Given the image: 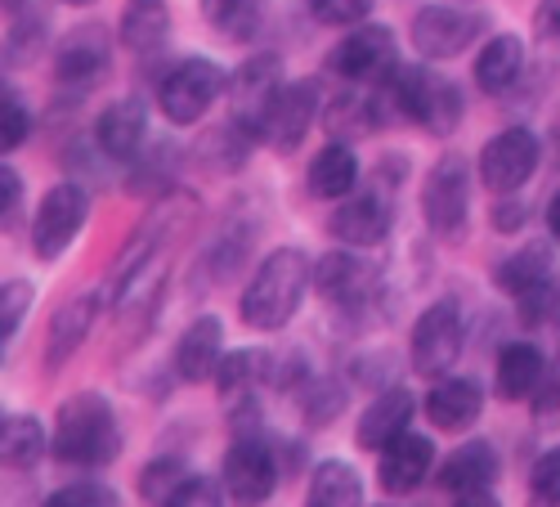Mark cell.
<instances>
[{"label": "cell", "mask_w": 560, "mask_h": 507, "mask_svg": "<svg viewBox=\"0 0 560 507\" xmlns=\"http://www.w3.org/2000/svg\"><path fill=\"white\" fill-rule=\"evenodd\" d=\"M538 413H560V359L556 368L542 378V400H538Z\"/></svg>", "instance_id": "obj_42"}, {"label": "cell", "mask_w": 560, "mask_h": 507, "mask_svg": "<svg viewBox=\"0 0 560 507\" xmlns=\"http://www.w3.org/2000/svg\"><path fill=\"white\" fill-rule=\"evenodd\" d=\"M19 203H23V180H19V171H14V166H0V224H14Z\"/></svg>", "instance_id": "obj_41"}, {"label": "cell", "mask_w": 560, "mask_h": 507, "mask_svg": "<svg viewBox=\"0 0 560 507\" xmlns=\"http://www.w3.org/2000/svg\"><path fill=\"white\" fill-rule=\"evenodd\" d=\"M547 224H551V234L560 239V194L551 198V207H547Z\"/></svg>", "instance_id": "obj_46"}, {"label": "cell", "mask_w": 560, "mask_h": 507, "mask_svg": "<svg viewBox=\"0 0 560 507\" xmlns=\"http://www.w3.org/2000/svg\"><path fill=\"white\" fill-rule=\"evenodd\" d=\"M68 5H90V0H68Z\"/></svg>", "instance_id": "obj_47"}, {"label": "cell", "mask_w": 560, "mask_h": 507, "mask_svg": "<svg viewBox=\"0 0 560 507\" xmlns=\"http://www.w3.org/2000/svg\"><path fill=\"white\" fill-rule=\"evenodd\" d=\"M305 507H363V481L341 458H323L310 476Z\"/></svg>", "instance_id": "obj_24"}, {"label": "cell", "mask_w": 560, "mask_h": 507, "mask_svg": "<svg viewBox=\"0 0 560 507\" xmlns=\"http://www.w3.org/2000/svg\"><path fill=\"white\" fill-rule=\"evenodd\" d=\"M453 507H502V503L485 489V494H457V503H453Z\"/></svg>", "instance_id": "obj_44"}, {"label": "cell", "mask_w": 560, "mask_h": 507, "mask_svg": "<svg viewBox=\"0 0 560 507\" xmlns=\"http://www.w3.org/2000/svg\"><path fill=\"white\" fill-rule=\"evenodd\" d=\"M462 342H466V329H462V310L457 301H435L422 310L412 329V368L422 378H444L448 368L462 359Z\"/></svg>", "instance_id": "obj_4"}, {"label": "cell", "mask_w": 560, "mask_h": 507, "mask_svg": "<svg viewBox=\"0 0 560 507\" xmlns=\"http://www.w3.org/2000/svg\"><path fill=\"white\" fill-rule=\"evenodd\" d=\"M435 468V445L431 436H417V431H404L399 440H390L382 449V463H377V485L386 494H412V489H422V481L431 476Z\"/></svg>", "instance_id": "obj_12"}, {"label": "cell", "mask_w": 560, "mask_h": 507, "mask_svg": "<svg viewBox=\"0 0 560 507\" xmlns=\"http://www.w3.org/2000/svg\"><path fill=\"white\" fill-rule=\"evenodd\" d=\"M14 5H19V0H14Z\"/></svg>", "instance_id": "obj_48"}, {"label": "cell", "mask_w": 560, "mask_h": 507, "mask_svg": "<svg viewBox=\"0 0 560 507\" xmlns=\"http://www.w3.org/2000/svg\"><path fill=\"white\" fill-rule=\"evenodd\" d=\"M395 68V32L382 23H359L328 55V72L346 81H377Z\"/></svg>", "instance_id": "obj_11"}, {"label": "cell", "mask_w": 560, "mask_h": 507, "mask_svg": "<svg viewBox=\"0 0 560 507\" xmlns=\"http://www.w3.org/2000/svg\"><path fill=\"white\" fill-rule=\"evenodd\" d=\"M489 27L480 10H457V5H427L412 14V45L427 59H457L466 45Z\"/></svg>", "instance_id": "obj_8"}, {"label": "cell", "mask_w": 560, "mask_h": 507, "mask_svg": "<svg viewBox=\"0 0 560 507\" xmlns=\"http://www.w3.org/2000/svg\"><path fill=\"white\" fill-rule=\"evenodd\" d=\"M359 184V162L346 140H332L310 162V194L314 198H346Z\"/></svg>", "instance_id": "obj_27"}, {"label": "cell", "mask_w": 560, "mask_h": 507, "mask_svg": "<svg viewBox=\"0 0 560 507\" xmlns=\"http://www.w3.org/2000/svg\"><path fill=\"white\" fill-rule=\"evenodd\" d=\"M314 117H318V85L314 81H288V85H278L269 108L256 117V135L265 145L292 153L305 140V130L314 126Z\"/></svg>", "instance_id": "obj_7"}, {"label": "cell", "mask_w": 560, "mask_h": 507, "mask_svg": "<svg viewBox=\"0 0 560 507\" xmlns=\"http://www.w3.org/2000/svg\"><path fill=\"white\" fill-rule=\"evenodd\" d=\"M171 32V10L166 0H130L121 10V41L135 55H153Z\"/></svg>", "instance_id": "obj_28"}, {"label": "cell", "mask_w": 560, "mask_h": 507, "mask_svg": "<svg viewBox=\"0 0 560 507\" xmlns=\"http://www.w3.org/2000/svg\"><path fill=\"white\" fill-rule=\"evenodd\" d=\"M184 481H189V472H184L179 458H158V463H149L144 476H139V494H144L153 507H162Z\"/></svg>", "instance_id": "obj_32"}, {"label": "cell", "mask_w": 560, "mask_h": 507, "mask_svg": "<svg viewBox=\"0 0 560 507\" xmlns=\"http://www.w3.org/2000/svg\"><path fill=\"white\" fill-rule=\"evenodd\" d=\"M542 279H551V252L542 243H529L521 252H511L502 256V265L493 269V284L511 297H525L529 288H538Z\"/></svg>", "instance_id": "obj_29"}, {"label": "cell", "mask_w": 560, "mask_h": 507, "mask_svg": "<svg viewBox=\"0 0 560 507\" xmlns=\"http://www.w3.org/2000/svg\"><path fill=\"white\" fill-rule=\"evenodd\" d=\"M427 418L435 431H466L485 413V391L476 378H444L427 395Z\"/></svg>", "instance_id": "obj_17"}, {"label": "cell", "mask_w": 560, "mask_h": 507, "mask_svg": "<svg viewBox=\"0 0 560 507\" xmlns=\"http://www.w3.org/2000/svg\"><path fill=\"white\" fill-rule=\"evenodd\" d=\"M220 346H224L220 319H215V314L194 319V324L184 329V337L175 342V378H179V382H189V387L215 378V368H220V359H224Z\"/></svg>", "instance_id": "obj_15"}, {"label": "cell", "mask_w": 560, "mask_h": 507, "mask_svg": "<svg viewBox=\"0 0 560 507\" xmlns=\"http://www.w3.org/2000/svg\"><path fill=\"white\" fill-rule=\"evenodd\" d=\"M377 100H363V95H337L328 108H323V126H328L337 140H359V135L377 130Z\"/></svg>", "instance_id": "obj_31"}, {"label": "cell", "mask_w": 560, "mask_h": 507, "mask_svg": "<svg viewBox=\"0 0 560 507\" xmlns=\"http://www.w3.org/2000/svg\"><path fill=\"white\" fill-rule=\"evenodd\" d=\"M202 5H207V19H215V23H224L233 10H238L243 5V0H202Z\"/></svg>", "instance_id": "obj_43"}, {"label": "cell", "mask_w": 560, "mask_h": 507, "mask_svg": "<svg viewBox=\"0 0 560 507\" xmlns=\"http://www.w3.org/2000/svg\"><path fill=\"white\" fill-rule=\"evenodd\" d=\"M220 485H224V494L238 507H260L273 494V485H278V463H273L269 445L260 436H243L238 445L224 453Z\"/></svg>", "instance_id": "obj_10"}, {"label": "cell", "mask_w": 560, "mask_h": 507, "mask_svg": "<svg viewBox=\"0 0 560 507\" xmlns=\"http://www.w3.org/2000/svg\"><path fill=\"white\" fill-rule=\"evenodd\" d=\"M547 378V359L538 355V346L529 342H511L502 346L498 355V395L506 404H516V400H529Z\"/></svg>", "instance_id": "obj_21"}, {"label": "cell", "mask_w": 560, "mask_h": 507, "mask_svg": "<svg viewBox=\"0 0 560 507\" xmlns=\"http://www.w3.org/2000/svg\"><path fill=\"white\" fill-rule=\"evenodd\" d=\"M521 64H525L521 36L502 32V36H493V41H485V50H480V59H476V85L485 90V95H502V90L516 85Z\"/></svg>", "instance_id": "obj_23"}, {"label": "cell", "mask_w": 560, "mask_h": 507, "mask_svg": "<svg viewBox=\"0 0 560 507\" xmlns=\"http://www.w3.org/2000/svg\"><path fill=\"white\" fill-rule=\"evenodd\" d=\"M40 453H45V427L27 418V413L5 418V427H0V463L14 472H27L40 463Z\"/></svg>", "instance_id": "obj_30"}, {"label": "cell", "mask_w": 560, "mask_h": 507, "mask_svg": "<svg viewBox=\"0 0 560 507\" xmlns=\"http://www.w3.org/2000/svg\"><path fill=\"white\" fill-rule=\"evenodd\" d=\"M144 130H149V113H144V104H135V100H117V104H108L104 113H100V122H95V140H100V149L108 153V158H135L139 153V145H144Z\"/></svg>", "instance_id": "obj_19"}, {"label": "cell", "mask_w": 560, "mask_h": 507, "mask_svg": "<svg viewBox=\"0 0 560 507\" xmlns=\"http://www.w3.org/2000/svg\"><path fill=\"white\" fill-rule=\"evenodd\" d=\"M466 211H471V171H466V158L444 153L422 189V216L431 224V234L453 239L457 229L466 224Z\"/></svg>", "instance_id": "obj_6"}, {"label": "cell", "mask_w": 560, "mask_h": 507, "mask_svg": "<svg viewBox=\"0 0 560 507\" xmlns=\"http://www.w3.org/2000/svg\"><path fill=\"white\" fill-rule=\"evenodd\" d=\"M314 284L318 292L337 301V306H359L372 288V269L359 261V256H346V252H332L314 265Z\"/></svg>", "instance_id": "obj_22"}, {"label": "cell", "mask_w": 560, "mask_h": 507, "mask_svg": "<svg viewBox=\"0 0 560 507\" xmlns=\"http://www.w3.org/2000/svg\"><path fill=\"white\" fill-rule=\"evenodd\" d=\"M310 256L301 247H278L260 261V269L252 274V284L238 301V314L247 329H260V333H278L288 329V319L301 310L305 292H310Z\"/></svg>", "instance_id": "obj_1"}, {"label": "cell", "mask_w": 560, "mask_h": 507, "mask_svg": "<svg viewBox=\"0 0 560 507\" xmlns=\"http://www.w3.org/2000/svg\"><path fill=\"white\" fill-rule=\"evenodd\" d=\"M412 408H417V404H412V395H408L404 387L382 391L377 400H372V404L363 408L359 431H354V445H359V449H372V453H382L390 440H399V436L408 431Z\"/></svg>", "instance_id": "obj_18"}, {"label": "cell", "mask_w": 560, "mask_h": 507, "mask_svg": "<svg viewBox=\"0 0 560 507\" xmlns=\"http://www.w3.org/2000/svg\"><path fill=\"white\" fill-rule=\"evenodd\" d=\"M63 85H90L108 72V36L100 27H81L63 41L59 64H55Z\"/></svg>", "instance_id": "obj_20"}, {"label": "cell", "mask_w": 560, "mask_h": 507, "mask_svg": "<svg viewBox=\"0 0 560 507\" xmlns=\"http://www.w3.org/2000/svg\"><path fill=\"white\" fill-rule=\"evenodd\" d=\"M45 507H121L117 494L108 485H95V481H81V485H63L45 498Z\"/></svg>", "instance_id": "obj_35"}, {"label": "cell", "mask_w": 560, "mask_h": 507, "mask_svg": "<svg viewBox=\"0 0 560 507\" xmlns=\"http://www.w3.org/2000/svg\"><path fill=\"white\" fill-rule=\"evenodd\" d=\"M40 32H45L40 19H36V23H14V27H10V41H5V59H10V64H27V59L40 50Z\"/></svg>", "instance_id": "obj_40"}, {"label": "cell", "mask_w": 560, "mask_h": 507, "mask_svg": "<svg viewBox=\"0 0 560 507\" xmlns=\"http://www.w3.org/2000/svg\"><path fill=\"white\" fill-rule=\"evenodd\" d=\"M516 301H521V319H525V324H547V319L560 310V284L556 279H542L538 288H529Z\"/></svg>", "instance_id": "obj_37"}, {"label": "cell", "mask_w": 560, "mask_h": 507, "mask_svg": "<svg viewBox=\"0 0 560 507\" xmlns=\"http://www.w3.org/2000/svg\"><path fill=\"white\" fill-rule=\"evenodd\" d=\"M493 224H498V229H516V224H521V207H511V211L498 207V211H493Z\"/></svg>", "instance_id": "obj_45"}, {"label": "cell", "mask_w": 560, "mask_h": 507, "mask_svg": "<svg viewBox=\"0 0 560 507\" xmlns=\"http://www.w3.org/2000/svg\"><path fill=\"white\" fill-rule=\"evenodd\" d=\"M529 507H560V445L547 449L529 472Z\"/></svg>", "instance_id": "obj_33"}, {"label": "cell", "mask_w": 560, "mask_h": 507, "mask_svg": "<svg viewBox=\"0 0 560 507\" xmlns=\"http://www.w3.org/2000/svg\"><path fill=\"white\" fill-rule=\"evenodd\" d=\"M27 301H32V288H27L23 279H14V284L0 288V342H10V337L19 333V319H23Z\"/></svg>", "instance_id": "obj_39"}, {"label": "cell", "mask_w": 560, "mask_h": 507, "mask_svg": "<svg viewBox=\"0 0 560 507\" xmlns=\"http://www.w3.org/2000/svg\"><path fill=\"white\" fill-rule=\"evenodd\" d=\"M95 314H100V301L95 292H81L72 301H63L50 319V329H45V368H63L90 337L95 329Z\"/></svg>", "instance_id": "obj_14"}, {"label": "cell", "mask_w": 560, "mask_h": 507, "mask_svg": "<svg viewBox=\"0 0 560 507\" xmlns=\"http://www.w3.org/2000/svg\"><path fill=\"white\" fill-rule=\"evenodd\" d=\"M162 507H224V485H215L211 476H189Z\"/></svg>", "instance_id": "obj_36"}, {"label": "cell", "mask_w": 560, "mask_h": 507, "mask_svg": "<svg viewBox=\"0 0 560 507\" xmlns=\"http://www.w3.org/2000/svg\"><path fill=\"white\" fill-rule=\"evenodd\" d=\"M377 0H310V14L323 27H359Z\"/></svg>", "instance_id": "obj_34"}, {"label": "cell", "mask_w": 560, "mask_h": 507, "mask_svg": "<svg viewBox=\"0 0 560 507\" xmlns=\"http://www.w3.org/2000/svg\"><path fill=\"white\" fill-rule=\"evenodd\" d=\"M538 158H542L538 135L525 130V126H511V130L493 135V140L485 145V153H480V180L489 184L493 194H516L521 184L538 171Z\"/></svg>", "instance_id": "obj_9"}, {"label": "cell", "mask_w": 560, "mask_h": 507, "mask_svg": "<svg viewBox=\"0 0 560 507\" xmlns=\"http://www.w3.org/2000/svg\"><path fill=\"white\" fill-rule=\"evenodd\" d=\"M85 216H90V198H85V189L81 184H55L50 194L40 198V207H36V220H32V252L40 256V261H59L68 247H72V239L81 234V224H85Z\"/></svg>", "instance_id": "obj_5"}, {"label": "cell", "mask_w": 560, "mask_h": 507, "mask_svg": "<svg viewBox=\"0 0 560 507\" xmlns=\"http://www.w3.org/2000/svg\"><path fill=\"white\" fill-rule=\"evenodd\" d=\"M27 130H32V117H27V108L19 104V95H5L0 100V149H19L23 140H27Z\"/></svg>", "instance_id": "obj_38"}, {"label": "cell", "mask_w": 560, "mask_h": 507, "mask_svg": "<svg viewBox=\"0 0 560 507\" xmlns=\"http://www.w3.org/2000/svg\"><path fill=\"white\" fill-rule=\"evenodd\" d=\"M269 373H273L269 350H233L215 368V387L224 400H252V391H260L269 382Z\"/></svg>", "instance_id": "obj_26"}, {"label": "cell", "mask_w": 560, "mask_h": 507, "mask_svg": "<svg viewBox=\"0 0 560 507\" xmlns=\"http://www.w3.org/2000/svg\"><path fill=\"white\" fill-rule=\"evenodd\" d=\"M278 59L273 55H260L252 64L238 68V77H233V108H238V117H252V130H256V117L269 108V100L278 95Z\"/></svg>", "instance_id": "obj_25"}, {"label": "cell", "mask_w": 560, "mask_h": 507, "mask_svg": "<svg viewBox=\"0 0 560 507\" xmlns=\"http://www.w3.org/2000/svg\"><path fill=\"white\" fill-rule=\"evenodd\" d=\"M332 239L337 243H350V247H377L386 234H390V203L377 198V194H359L350 203H341L328 220Z\"/></svg>", "instance_id": "obj_16"}, {"label": "cell", "mask_w": 560, "mask_h": 507, "mask_svg": "<svg viewBox=\"0 0 560 507\" xmlns=\"http://www.w3.org/2000/svg\"><path fill=\"white\" fill-rule=\"evenodd\" d=\"M502 463H498V449L489 440H466L457 445L444 463H440V476L435 485L444 494H485L493 481H498Z\"/></svg>", "instance_id": "obj_13"}, {"label": "cell", "mask_w": 560, "mask_h": 507, "mask_svg": "<svg viewBox=\"0 0 560 507\" xmlns=\"http://www.w3.org/2000/svg\"><path fill=\"white\" fill-rule=\"evenodd\" d=\"M50 453L63 468H108L121 453V431H117L113 404L95 391L63 400L59 418H55V436H50Z\"/></svg>", "instance_id": "obj_2"}, {"label": "cell", "mask_w": 560, "mask_h": 507, "mask_svg": "<svg viewBox=\"0 0 560 507\" xmlns=\"http://www.w3.org/2000/svg\"><path fill=\"white\" fill-rule=\"evenodd\" d=\"M224 90V72L211 59H184L175 64L158 85V108L175 126H194Z\"/></svg>", "instance_id": "obj_3"}]
</instances>
